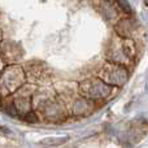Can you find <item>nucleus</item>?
Segmentation results:
<instances>
[{
  "label": "nucleus",
  "instance_id": "nucleus-1",
  "mask_svg": "<svg viewBox=\"0 0 148 148\" xmlns=\"http://www.w3.org/2000/svg\"><path fill=\"white\" fill-rule=\"evenodd\" d=\"M25 120L27 121V122H31V123H35L36 121H38V118H36V116L34 114V113H27V114L25 116Z\"/></svg>",
  "mask_w": 148,
  "mask_h": 148
},
{
  "label": "nucleus",
  "instance_id": "nucleus-2",
  "mask_svg": "<svg viewBox=\"0 0 148 148\" xmlns=\"http://www.w3.org/2000/svg\"><path fill=\"white\" fill-rule=\"evenodd\" d=\"M7 112L9 113L10 116H17V112H14V107H13V105H10V107L8 108V109H7Z\"/></svg>",
  "mask_w": 148,
  "mask_h": 148
},
{
  "label": "nucleus",
  "instance_id": "nucleus-3",
  "mask_svg": "<svg viewBox=\"0 0 148 148\" xmlns=\"http://www.w3.org/2000/svg\"><path fill=\"white\" fill-rule=\"evenodd\" d=\"M0 104H1V100H0Z\"/></svg>",
  "mask_w": 148,
  "mask_h": 148
},
{
  "label": "nucleus",
  "instance_id": "nucleus-4",
  "mask_svg": "<svg viewBox=\"0 0 148 148\" xmlns=\"http://www.w3.org/2000/svg\"><path fill=\"white\" fill-rule=\"evenodd\" d=\"M147 3H148V0H147Z\"/></svg>",
  "mask_w": 148,
  "mask_h": 148
}]
</instances>
